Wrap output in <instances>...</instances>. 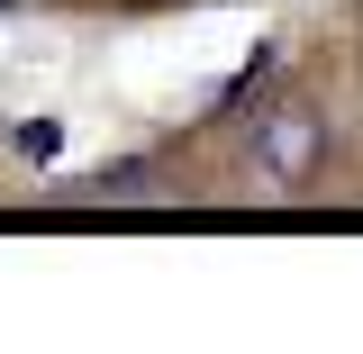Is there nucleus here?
<instances>
[{
	"instance_id": "1",
	"label": "nucleus",
	"mask_w": 363,
	"mask_h": 354,
	"mask_svg": "<svg viewBox=\"0 0 363 354\" xmlns=\"http://www.w3.org/2000/svg\"><path fill=\"white\" fill-rule=\"evenodd\" d=\"M318 155H327V128H318L300 100H272L264 128H255V173L281 182V191H300V182L318 173Z\"/></svg>"
},
{
	"instance_id": "2",
	"label": "nucleus",
	"mask_w": 363,
	"mask_h": 354,
	"mask_svg": "<svg viewBox=\"0 0 363 354\" xmlns=\"http://www.w3.org/2000/svg\"><path fill=\"white\" fill-rule=\"evenodd\" d=\"M100 200H145V164H118V173L100 182Z\"/></svg>"
},
{
	"instance_id": "3",
	"label": "nucleus",
	"mask_w": 363,
	"mask_h": 354,
	"mask_svg": "<svg viewBox=\"0 0 363 354\" xmlns=\"http://www.w3.org/2000/svg\"><path fill=\"white\" fill-rule=\"evenodd\" d=\"M55 145H64V136L45 128V118H28V128H18V155H37V164H45V155H55Z\"/></svg>"
}]
</instances>
